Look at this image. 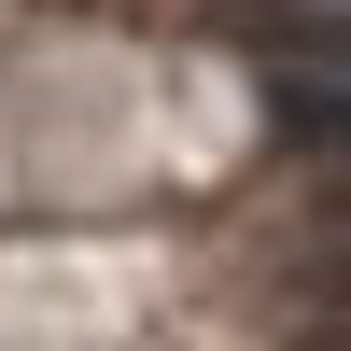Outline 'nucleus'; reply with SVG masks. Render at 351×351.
I'll return each instance as SVG.
<instances>
[{
	"label": "nucleus",
	"instance_id": "1",
	"mask_svg": "<svg viewBox=\"0 0 351 351\" xmlns=\"http://www.w3.org/2000/svg\"><path fill=\"white\" fill-rule=\"evenodd\" d=\"M267 127H281V155H351V71H281Z\"/></svg>",
	"mask_w": 351,
	"mask_h": 351
},
{
	"label": "nucleus",
	"instance_id": "2",
	"mask_svg": "<svg viewBox=\"0 0 351 351\" xmlns=\"http://www.w3.org/2000/svg\"><path fill=\"white\" fill-rule=\"evenodd\" d=\"M295 281H309L324 309H351V183L309 197V225H295Z\"/></svg>",
	"mask_w": 351,
	"mask_h": 351
},
{
	"label": "nucleus",
	"instance_id": "3",
	"mask_svg": "<svg viewBox=\"0 0 351 351\" xmlns=\"http://www.w3.org/2000/svg\"><path fill=\"white\" fill-rule=\"evenodd\" d=\"M267 56H295V71H351V14H267Z\"/></svg>",
	"mask_w": 351,
	"mask_h": 351
},
{
	"label": "nucleus",
	"instance_id": "4",
	"mask_svg": "<svg viewBox=\"0 0 351 351\" xmlns=\"http://www.w3.org/2000/svg\"><path fill=\"white\" fill-rule=\"evenodd\" d=\"M295 351H351V309H324V324H309V337H295Z\"/></svg>",
	"mask_w": 351,
	"mask_h": 351
}]
</instances>
